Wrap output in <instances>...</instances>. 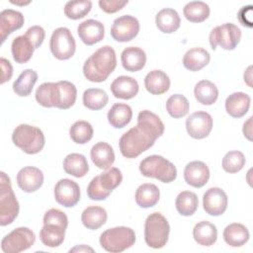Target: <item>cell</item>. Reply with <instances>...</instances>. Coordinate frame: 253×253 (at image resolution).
Here are the masks:
<instances>
[{
    "label": "cell",
    "instance_id": "obj_20",
    "mask_svg": "<svg viewBox=\"0 0 253 253\" xmlns=\"http://www.w3.org/2000/svg\"><path fill=\"white\" fill-rule=\"evenodd\" d=\"M24 16L21 12L6 9L0 13V37L1 43H3L6 38L16 30H19L24 25Z\"/></svg>",
    "mask_w": 253,
    "mask_h": 253
},
{
    "label": "cell",
    "instance_id": "obj_9",
    "mask_svg": "<svg viewBox=\"0 0 253 253\" xmlns=\"http://www.w3.org/2000/svg\"><path fill=\"white\" fill-rule=\"evenodd\" d=\"M240 40L241 31L232 23L216 26L211 30L209 36L210 44L212 49H215L216 46L219 45L223 49L232 50L237 46Z\"/></svg>",
    "mask_w": 253,
    "mask_h": 253
},
{
    "label": "cell",
    "instance_id": "obj_22",
    "mask_svg": "<svg viewBox=\"0 0 253 253\" xmlns=\"http://www.w3.org/2000/svg\"><path fill=\"white\" fill-rule=\"evenodd\" d=\"M251 98L244 92H234L225 100L226 113L232 118H242L250 108Z\"/></svg>",
    "mask_w": 253,
    "mask_h": 253
},
{
    "label": "cell",
    "instance_id": "obj_24",
    "mask_svg": "<svg viewBox=\"0 0 253 253\" xmlns=\"http://www.w3.org/2000/svg\"><path fill=\"white\" fill-rule=\"evenodd\" d=\"M155 24L160 32L172 34L179 29L181 19L176 10L172 8H164L156 14Z\"/></svg>",
    "mask_w": 253,
    "mask_h": 253
},
{
    "label": "cell",
    "instance_id": "obj_14",
    "mask_svg": "<svg viewBox=\"0 0 253 253\" xmlns=\"http://www.w3.org/2000/svg\"><path fill=\"white\" fill-rule=\"evenodd\" d=\"M54 198L65 208L74 207L80 200L79 185L70 179H60L54 187Z\"/></svg>",
    "mask_w": 253,
    "mask_h": 253
},
{
    "label": "cell",
    "instance_id": "obj_43",
    "mask_svg": "<svg viewBox=\"0 0 253 253\" xmlns=\"http://www.w3.org/2000/svg\"><path fill=\"white\" fill-rule=\"evenodd\" d=\"M246 159L244 154L238 150L227 152L222 158V169L227 173H237L245 165Z\"/></svg>",
    "mask_w": 253,
    "mask_h": 253
},
{
    "label": "cell",
    "instance_id": "obj_37",
    "mask_svg": "<svg viewBox=\"0 0 253 253\" xmlns=\"http://www.w3.org/2000/svg\"><path fill=\"white\" fill-rule=\"evenodd\" d=\"M185 18L192 23H202L210 16V7L203 1H191L183 9Z\"/></svg>",
    "mask_w": 253,
    "mask_h": 253
},
{
    "label": "cell",
    "instance_id": "obj_17",
    "mask_svg": "<svg viewBox=\"0 0 253 253\" xmlns=\"http://www.w3.org/2000/svg\"><path fill=\"white\" fill-rule=\"evenodd\" d=\"M184 179L188 185L202 188L210 179V169L203 161H191L184 169Z\"/></svg>",
    "mask_w": 253,
    "mask_h": 253
},
{
    "label": "cell",
    "instance_id": "obj_18",
    "mask_svg": "<svg viewBox=\"0 0 253 253\" xmlns=\"http://www.w3.org/2000/svg\"><path fill=\"white\" fill-rule=\"evenodd\" d=\"M77 33L85 44L93 45L103 40L105 28L100 21L89 19L78 25Z\"/></svg>",
    "mask_w": 253,
    "mask_h": 253
},
{
    "label": "cell",
    "instance_id": "obj_4",
    "mask_svg": "<svg viewBox=\"0 0 253 253\" xmlns=\"http://www.w3.org/2000/svg\"><path fill=\"white\" fill-rule=\"evenodd\" d=\"M14 144L27 154H37L42 150L45 138L42 129L27 124H21L12 133Z\"/></svg>",
    "mask_w": 253,
    "mask_h": 253
},
{
    "label": "cell",
    "instance_id": "obj_38",
    "mask_svg": "<svg viewBox=\"0 0 253 253\" xmlns=\"http://www.w3.org/2000/svg\"><path fill=\"white\" fill-rule=\"evenodd\" d=\"M198 196L190 191H183L179 193L175 201V206L178 212L184 216L194 214L198 209Z\"/></svg>",
    "mask_w": 253,
    "mask_h": 253
},
{
    "label": "cell",
    "instance_id": "obj_21",
    "mask_svg": "<svg viewBox=\"0 0 253 253\" xmlns=\"http://www.w3.org/2000/svg\"><path fill=\"white\" fill-rule=\"evenodd\" d=\"M92 162L99 169L108 170L115 162V152L113 147L104 141L97 142L90 151Z\"/></svg>",
    "mask_w": 253,
    "mask_h": 253
},
{
    "label": "cell",
    "instance_id": "obj_10",
    "mask_svg": "<svg viewBox=\"0 0 253 253\" xmlns=\"http://www.w3.org/2000/svg\"><path fill=\"white\" fill-rule=\"evenodd\" d=\"M49 48L52 55L59 60L72 57L76 49V43L70 30L65 27L55 29L50 37Z\"/></svg>",
    "mask_w": 253,
    "mask_h": 253
},
{
    "label": "cell",
    "instance_id": "obj_35",
    "mask_svg": "<svg viewBox=\"0 0 253 253\" xmlns=\"http://www.w3.org/2000/svg\"><path fill=\"white\" fill-rule=\"evenodd\" d=\"M194 95L199 103L210 106L216 102L218 97V89L212 82L209 80H201L195 86Z\"/></svg>",
    "mask_w": 253,
    "mask_h": 253
},
{
    "label": "cell",
    "instance_id": "obj_46",
    "mask_svg": "<svg viewBox=\"0 0 253 253\" xmlns=\"http://www.w3.org/2000/svg\"><path fill=\"white\" fill-rule=\"evenodd\" d=\"M46 223H55L67 228L68 218L62 211L57 209H50L43 215V224Z\"/></svg>",
    "mask_w": 253,
    "mask_h": 253
},
{
    "label": "cell",
    "instance_id": "obj_16",
    "mask_svg": "<svg viewBox=\"0 0 253 253\" xmlns=\"http://www.w3.org/2000/svg\"><path fill=\"white\" fill-rule=\"evenodd\" d=\"M19 188L26 193H33L39 190L43 183L42 172L34 166H26L17 174Z\"/></svg>",
    "mask_w": 253,
    "mask_h": 253
},
{
    "label": "cell",
    "instance_id": "obj_31",
    "mask_svg": "<svg viewBox=\"0 0 253 253\" xmlns=\"http://www.w3.org/2000/svg\"><path fill=\"white\" fill-rule=\"evenodd\" d=\"M64 171L76 178L84 177L89 171V165L86 157L80 153H70L63 160Z\"/></svg>",
    "mask_w": 253,
    "mask_h": 253
},
{
    "label": "cell",
    "instance_id": "obj_42",
    "mask_svg": "<svg viewBox=\"0 0 253 253\" xmlns=\"http://www.w3.org/2000/svg\"><path fill=\"white\" fill-rule=\"evenodd\" d=\"M92 8L90 0L68 1L64 6V14L68 19L78 20L85 17Z\"/></svg>",
    "mask_w": 253,
    "mask_h": 253
},
{
    "label": "cell",
    "instance_id": "obj_12",
    "mask_svg": "<svg viewBox=\"0 0 253 253\" xmlns=\"http://www.w3.org/2000/svg\"><path fill=\"white\" fill-rule=\"evenodd\" d=\"M139 32L138 20L130 15H124L117 18L111 28L112 38L120 42L133 40Z\"/></svg>",
    "mask_w": 253,
    "mask_h": 253
},
{
    "label": "cell",
    "instance_id": "obj_47",
    "mask_svg": "<svg viewBox=\"0 0 253 253\" xmlns=\"http://www.w3.org/2000/svg\"><path fill=\"white\" fill-rule=\"evenodd\" d=\"M25 36L30 40L36 49L40 47L43 42V40L45 38V32L41 26H33L27 30Z\"/></svg>",
    "mask_w": 253,
    "mask_h": 253
},
{
    "label": "cell",
    "instance_id": "obj_3",
    "mask_svg": "<svg viewBox=\"0 0 253 253\" xmlns=\"http://www.w3.org/2000/svg\"><path fill=\"white\" fill-rule=\"evenodd\" d=\"M117 56L114 48L104 45L90 55L83 65V74L91 82H103L115 70Z\"/></svg>",
    "mask_w": 253,
    "mask_h": 253
},
{
    "label": "cell",
    "instance_id": "obj_52",
    "mask_svg": "<svg viewBox=\"0 0 253 253\" xmlns=\"http://www.w3.org/2000/svg\"><path fill=\"white\" fill-rule=\"evenodd\" d=\"M252 66L250 65L247 69H246V71L244 72V81L246 82V84L249 86V87H252V83H251V81H252Z\"/></svg>",
    "mask_w": 253,
    "mask_h": 253
},
{
    "label": "cell",
    "instance_id": "obj_29",
    "mask_svg": "<svg viewBox=\"0 0 253 253\" xmlns=\"http://www.w3.org/2000/svg\"><path fill=\"white\" fill-rule=\"evenodd\" d=\"M135 202L143 209L154 207L160 198V191L158 187L151 183H144L140 185L135 191Z\"/></svg>",
    "mask_w": 253,
    "mask_h": 253
},
{
    "label": "cell",
    "instance_id": "obj_45",
    "mask_svg": "<svg viewBox=\"0 0 253 253\" xmlns=\"http://www.w3.org/2000/svg\"><path fill=\"white\" fill-rule=\"evenodd\" d=\"M110 192L106 191L100 184L99 181V176L94 177L88 187H87V195L89 197V199L93 200V201H103L106 200L109 196H110Z\"/></svg>",
    "mask_w": 253,
    "mask_h": 253
},
{
    "label": "cell",
    "instance_id": "obj_11",
    "mask_svg": "<svg viewBox=\"0 0 253 253\" xmlns=\"http://www.w3.org/2000/svg\"><path fill=\"white\" fill-rule=\"evenodd\" d=\"M36 235L29 227H17L5 235L1 241L2 251L5 253H19L34 245Z\"/></svg>",
    "mask_w": 253,
    "mask_h": 253
},
{
    "label": "cell",
    "instance_id": "obj_49",
    "mask_svg": "<svg viewBox=\"0 0 253 253\" xmlns=\"http://www.w3.org/2000/svg\"><path fill=\"white\" fill-rule=\"evenodd\" d=\"M239 22L244 26L251 28L252 27V5L242 7L237 14Z\"/></svg>",
    "mask_w": 253,
    "mask_h": 253
},
{
    "label": "cell",
    "instance_id": "obj_26",
    "mask_svg": "<svg viewBox=\"0 0 253 253\" xmlns=\"http://www.w3.org/2000/svg\"><path fill=\"white\" fill-rule=\"evenodd\" d=\"M211 55L203 47H193L186 51L183 56V65L190 71H199L209 64Z\"/></svg>",
    "mask_w": 253,
    "mask_h": 253
},
{
    "label": "cell",
    "instance_id": "obj_8",
    "mask_svg": "<svg viewBox=\"0 0 253 253\" xmlns=\"http://www.w3.org/2000/svg\"><path fill=\"white\" fill-rule=\"evenodd\" d=\"M19 213V203L13 192L10 178L5 172L0 173V224L12 223Z\"/></svg>",
    "mask_w": 253,
    "mask_h": 253
},
{
    "label": "cell",
    "instance_id": "obj_44",
    "mask_svg": "<svg viewBox=\"0 0 253 253\" xmlns=\"http://www.w3.org/2000/svg\"><path fill=\"white\" fill-rule=\"evenodd\" d=\"M98 176L101 186L110 193H112V191L116 189L123 181L122 172L116 167H111L106 172Z\"/></svg>",
    "mask_w": 253,
    "mask_h": 253
},
{
    "label": "cell",
    "instance_id": "obj_13",
    "mask_svg": "<svg viewBox=\"0 0 253 253\" xmlns=\"http://www.w3.org/2000/svg\"><path fill=\"white\" fill-rule=\"evenodd\" d=\"M212 128L211 116L204 111L191 114L186 120V129L188 134L195 139L207 137Z\"/></svg>",
    "mask_w": 253,
    "mask_h": 253
},
{
    "label": "cell",
    "instance_id": "obj_23",
    "mask_svg": "<svg viewBox=\"0 0 253 253\" xmlns=\"http://www.w3.org/2000/svg\"><path fill=\"white\" fill-rule=\"evenodd\" d=\"M121 61L123 67L126 71H139L145 65L146 54L140 47L128 46L123 50L121 54Z\"/></svg>",
    "mask_w": 253,
    "mask_h": 253
},
{
    "label": "cell",
    "instance_id": "obj_36",
    "mask_svg": "<svg viewBox=\"0 0 253 253\" xmlns=\"http://www.w3.org/2000/svg\"><path fill=\"white\" fill-rule=\"evenodd\" d=\"M38 80V73L33 69H25L13 83L14 92L20 97L29 96Z\"/></svg>",
    "mask_w": 253,
    "mask_h": 253
},
{
    "label": "cell",
    "instance_id": "obj_28",
    "mask_svg": "<svg viewBox=\"0 0 253 253\" xmlns=\"http://www.w3.org/2000/svg\"><path fill=\"white\" fill-rule=\"evenodd\" d=\"M66 227L55 224V223H46L43 224L42 228L40 231V239L43 245L47 247H57L61 245L64 240Z\"/></svg>",
    "mask_w": 253,
    "mask_h": 253
},
{
    "label": "cell",
    "instance_id": "obj_40",
    "mask_svg": "<svg viewBox=\"0 0 253 253\" xmlns=\"http://www.w3.org/2000/svg\"><path fill=\"white\" fill-rule=\"evenodd\" d=\"M93 127L90 123L86 121L75 122L69 129V135L71 139L78 144H85L93 137Z\"/></svg>",
    "mask_w": 253,
    "mask_h": 253
},
{
    "label": "cell",
    "instance_id": "obj_30",
    "mask_svg": "<svg viewBox=\"0 0 253 253\" xmlns=\"http://www.w3.org/2000/svg\"><path fill=\"white\" fill-rule=\"evenodd\" d=\"M131 118L132 110L126 104L117 103L108 112V122L115 128L125 127L129 124Z\"/></svg>",
    "mask_w": 253,
    "mask_h": 253
},
{
    "label": "cell",
    "instance_id": "obj_50",
    "mask_svg": "<svg viewBox=\"0 0 253 253\" xmlns=\"http://www.w3.org/2000/svg\"><path fill=\"white\" fill-rule=\"evenodd\" d=\"M2 74H1V84H4L5 82L9 81L13 75V67L9 60H7L4 57H1L0 59Z\"/></svg>",
    "mask_w": 253,
    "mask_h": 253
},
{
    "label": "cell",
    "instance_id": "obj_48",
    "mask_svg": "<svg viewBox=\"0 0 253 253\" xmlns=\"http://www.w3.org/2000/svg\"><path fill=\"white\" fill-rule=\"evenodd\" d=\"M127 3V0H100L99 6L104 12L108 14H113L122 10Z\"/></svg>",
    "mask_w": 253,
    "mask_h": 253
},
{
    "label": "cell",
    "instance_id": "obj_39",
    "mask_svg": "<svg viewBox=\"0 0 253 253\" xmlns=\"http://www.w3.org/2000/svg\"><path fill=\"white\" fill-rule=\"evenodd\" d=\"M83 105L93 111L103 109L109 101L107 93L100 88H89L83 93Z\"/></svg>",
    "mask_w": 253,
    "mask_h": 253
},
{
    "label": "cell",
    "instance_id": "obj_53",
    "mask_svg": "<svg viewBox=\"0 0 253 253\" xmlns=\"http://www.w3.org/2000/svg\"><path fill=\"white\" fill-rule=\"evenodd\" d=\"M86 252V251H90V252H93L94 250L91 248V247H88L86 245H79V246H76L72 249H70V252Z\"/></svg>",
    "mask_w": 253,
    "mask_h": 253
},
{
    "label": "cell",
    "instance_id": "obj_7",
    "mask_svg": "<svg viewBox=\"0 0 253 253\" xmlns=\"http://www.w3.org/2000/svg\"><path fill=\"white\" fill-rule=\"evenodd\" d=\"M135 242L133 229L126 226H117L105 230L100 235V244L108 252L118 253L131 247Z\"/></svg>",
    "mask_w": 253,
    "mask_h": 253
},
{
    "label": "cell",
    "instance_id": "obj_1",
    "mask_svg": "<svg viewBox=\"0 0 253 253\" xmlns=\"http://www.w3.org/2000/svg\"><path fill=\"white\" fill-rule=\"evenodd\" d=\"M164 124L160 118L144 110L138 113L137 125L125 132L119 141L120 151L126 158H135L149 149L164 132Z\"/></svg>",
    "mask_w": 253,
    "mask_h": 253
},
{
    "label": "cell",
    "instance_id": "obj_27",
    "mask_svg": "<svg viewBox=\"0 0 253 253\" xmlns=\"http://www.w3.org/2000/svg\"><path fill=\"white\" fill-rule=\"evenodd\" d=\"M249 230L245 225L238 222L228 224L223 230V239L231 247H240L249 240Z\"/></svg>",
    "mask_w": 253,
    "mask_h": 253
},
{
    "label": "cell",
    "instance_id": "obj_51",
    "mask_svg": "<svg viewBox=\"0 0 253 253\" xmlns=\"http://www.w3.org/2000/svg\"><path fill=\"white\" fill-rule=\"evenodd\" d=\"M243 134H244V136L247 138V139H249V140H251L252 139V117H250V118H248V120L244 123V125H243Z\"/></svg>",
    "mask_w": 253,
    "mask_h": 253
},
{
    "label": "cell",
    "instance_id": "obj_54",
    "mask_svg": "<svg viewBox=\"0 0 253 253\" xmlns=\"http://www.w3.org/2000/svg\"><path fill=\"white\" fill-rule=\"evenodd\" d=\"M12 4H15V5H20V6H25V5H28L31 3V1H27V2H15V1H11Z\"/></svg>",
    "mask_w": 253,
    "mask_h": 253
},
{
    "label": "cell",
    "instance_id": "obj_19",
    "mask_svg": "<svg viewBox=\"0 0 253 253\" xmlns=\"http://www.w3.org/2000/svg\"><path fill=\"white\" fill-rule=\"evenodd\" d=\"M139 86L137 81L130 77L122 75L117 77L111 84V91L114 97L124 100H129L138 93Z\"/></svg>",
    "mask_w": 253,
    "mask_h": 253
},
{
    "label": "cell",
    "instance_id": "obj_41",
    "mask_svg": "<svg viewBox=\"0 0 253 253\" xmlns=\"http://www.w3.org/2000/svg\"><path fill=\"white\" fill-rule=\"evenodd\" d=\"M189 107L188 99L181 94L170 96L166 102V110L174 119L185 117L189 113Z\"/></svg>",
    "mask_w": 253,
    "mask_h": 253
},
{
    "label": "cell",
    "instance_id": "obj_6",
    "mask_svg": "<svg viewBox=\"0 0 253 253\" xmlns=\"http://www.w3.org/2000/svg\"><path fill=\"white\" fill-rule=\"evenodd\" d=\"M170 226L166 217L160 212L150 213L144 223L145 243L154 249L162 248L166 245L169 237Z\"/></svg>",
    "mask_w": 253,
    "mask_h": 253
},
{
    "label": "cell",
    "instance_id": "obj_25",
    "mask_svg": "<svg viewBox=\"0 0 253 253\" xmlns=\"http://www.w3.org/2000/svg\"><path fill=\"white\" fill-rule=\"evenodd\" d=\"M145 89L152 95H161L170 88L169 76L162 70H152L144 78Z\"/></svg>",
    "mask_w": 253,
    "mask_h": 253
},
{
    "label": "cell",
    "instance_id": "obj_2",
    "mask_svg": "<svg viewBox=\"0 0 253 253\" xmlns=\"http://www.w3.org/2000/svg\"><path fill=\"white\" fill-rule=\"evenodd\" d=\"M77 97L75 85L69 81L44 82L36 91L37 102L44 108L55 107L67 110L74 105Z\"/></svg>",
    "mask_w": 253,
    "mask_h": 253
},
{
    "label": "cell",
    "instance_id": "obj_5",
    "mask_svg": "<svg viewBox=\"0 0 253 253\" xmlns=\"http://www.w3.org/2000/svg\"><path fill=\"white\" fill-rule=\"evenodd\" d=\"M140 173L147 178H155L163 183H171L177 177L175 165L160 155H150L139 163Z\"/></svg>",
    "mask_w": 253,
    "mask_h": 253
},
{
    "label": "cell",
    "instance_id": "obj_32",
    "mask_svg": "<svg viewBox=\"0 0 253 253\" xmlns=\"http://www.w3.org/2000/svg\"><path fill=\"white\" fill-rule=\"evenodd\" d=\"M195 241L203 246H211L217 238V230L214 224L210 221L203 220L198 222L193 229Z\"/></svg>",
    "mask_w": 253,
    "mask_h": 253
},
{
    "label": "cell",
    "instance_id": "obj_33",
    "mask_svg": "<svg viewBox=\"0 0 253 253\" xmlns=\"http://www.w3.org/2000/svg\"><path fill=\"white\" fill-rule=\"evenodd\" d=\"M35 47L30 40L25 36H19L15 38L11 44V51L14 60L17 63L28 62L34 53Z\"/></svg>",
    "mask_w": 253,
    "mask_h": 253
},
{
    "label": "cell",
    "instance_id": "obj_34",
    "mask_svg": "<svg viewBox=\"0 0 253 253\" xmlns=\"http://www.w3.org/2000/svg\"><path fill=\"white\" fill-rule=\"evenodd\" d=\"M108 214L105 209L98 206L86 208L81 214V221L88 229H98L107 221Z\"/></svg>",
    "mask_w": 253,
    "mask_h": 253
},
{
    "label": "cell",
    "instance_id": "obj_15",
    "mask_svg": "<svg viewBox=\"0 0 253 253\" xmlns=\"http://www.w3.org/2000/svg\"><path fill=\"white\" fill-rule=\"evenodd\" d=\"M227 195L218 187L210 188L203 197V208L207 213L212 216L221 215L227 209Z\"/></svg>",
    "mask_w": 253,
    "mask_h": 253
}]
</instances>
